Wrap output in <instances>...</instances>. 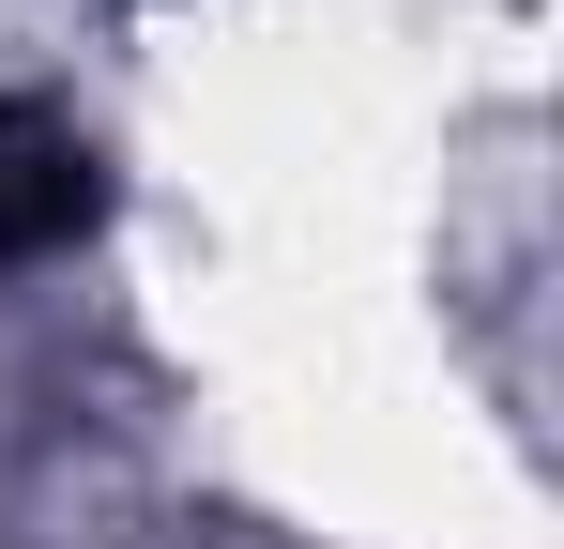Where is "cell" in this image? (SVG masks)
Segmentation results:
<instances>
[{
    "label": "cell",
    "instance_id": "1",
    "mask_svg": "<svg viewBox=\"0 0 564 549\" xmlns=\"http://www.w3.org/2000/svg\"><path fill=\"white\" fill-rule=\"evenodd\" d=\"M93 214H107L93 138L62 107H0V260H62V245H93Z\"/></svg>",
    "mask_w": 564,
    "mask_h": 549
}]
</instances>
